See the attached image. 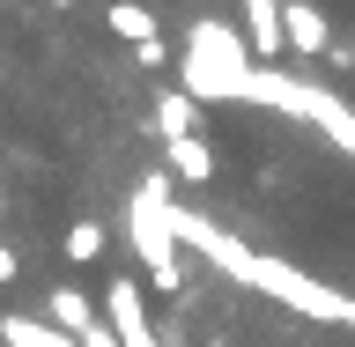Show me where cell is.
<instances>
[{"label":"cell","instance_id":"obj_1","mask_svg":"<svg viewBox=\"0 0 355 347\" xmlns=\"http://www.w3.org/2000/svg\"><path fill=\"white\" fill-rule=\"evenodd\" d=\"M252 74H259V52L237 22L200 15L185 30V52H178V89L200 96V104H252Z\"/></svg>","mask_w":355,"mask_h":347},{"label":"cell","instance_id":"obj_2","mask_svg":"<svg viewBox=\"0 0 355 347\" xmlns=\"http://www.w3.org/2000/svg\"><path fill=\"white\" fill-rule=\"evenodd\" d=\"M163 193H171V170H148L141 185H133L126 244H133V259L155 274V296H185V244H178L171 215H163Z\"/></svg>","mask_w":355,"mask_h":347},{"label":"cell","instance_id":"obj_13","mask_svg":"<svg viewBox=\"0 0 355 347\" xmlns=\"http://www.w3.org/2000/svg\"><path fill=\"white\" fill-rule=\"evenodd\" d=\"M15 274H22V266H15V251L0 244V288H15Z\"/></svg>","mask_w":355,"mask_h":347},{"label":"cell","instance_id":"obj_3","mask_svg":"<svg viewBox=\"0 0 355 347\" xmlns=\"http://www.w3.org/2000/svg\"><path fill=\"white\" fill-rule=\"evenodd\" d=\"M252 104H259V111H282V118H304V126L326 133L333 148L355 155V111L340 104L333 89L304 82V74H288V66H259V74H252Z\"/></svg>","mask_w":355,"mask_h":347},{"label":"cell","instance_id":"obj_9","mask_svg":"<svg viewBox=\"0 0 355 347\" xmlns=\"http://www.w3.org/2000/svg\"><path fill=\"white\" fill-rule=\"evenodd\" d=\"M44 318H52V326H67L74 340H82V332L96 326V303H89L82 288H44Z\"/></svg>","mask_w":355,"mask_h":347},{"label":"cell","instance_id":"obj_6","mask_svg":"<svg viewBox=\"0 0 355 347\" xmlns=\"http://www.w3.org/2000/svg\"><path fill=\"white\" fill-rule=\"evenodd\" d=\"M163 148V170H178L185 185H215V148L200 133H178V141H155Z\"/></svg>","mask_w":355,"mask_h":347},{"label":"cell","instance_id":"obj_11","mask_svg":"<svg viewBox=\"0 0 355 347\" xmlns=\"http://www.w3.org/2000/svg\"><path fill=\"white\" fill-rule=\"evenodd\" d=\"M104 244H111V229H104V222H74V229L60 237V251H67L74 266H96V259H104Z\"/></svg>","mask_w":355,"mask_h":347},{"label":"cell","instance_id":"obj_12","mask_svg":"<svg viewBox=\"0 0 355 347\" xmlns=\"http://www.w3.org/2000/svg\"><path fill=\"white\" fill-rule=\"evenodd\" d=\"M82 347H126V340H119V332H111V318H96V326L82 332Z\"/></svg>","mask_w":355,"mask_h":347},{"label":"cell","instance_id":"obj_5","mask_svg":"<svg viewBox=\"0 0 355 347\" xmlns=\"http://www.w3.org/2000/svg\"><path fill=\"white\" fill-rule=\"evenodd\" d=\"M282 22H288V60H333L326 15H318L311 0H288V8H282Z\"/></svg>","mask_w":355,"mask_h":347},{"label":"cell","instance_id":"obj_7","mask_svg":"<svg viewBox=\"0 0 355 347\" xmlns=\"http://www.w3.org/2000/svg\"><path fill=\"white\" fill-rule=\"evenodd\" d=\"M0 340H8V347H82L67 326H52V318H30V310H8V318H0Z\"/></svg>","mask_w":355,"mask_h":347},{"label":"cell","instance_id":"obj_8","mask_svg":"<svg viewBox=\"0 0 355 347\" xmlns=\"http://www.w3.org/2000/svg\"><path fill=\"white\" fill-rule=\"evenodd\" d=\"M178 133H200V96L163 89V96H155V141H178Z\"/></svg>","mask_w":355,"mask_h":347},{"label":"cell","instance_id":"obj_10","mask_svg":"<svg viewBox=\"0 0 355 347\" xmlns=\"http://www.w3.org/2000/svg\"><path fill=\"white\" fill-rule=\"evenodd\" d=\"M111 37H126L133 44V52H141V44H155V37H163V30H155V15H148V8H141V0H111Z\"/></svg>","mask_w":355,"mask_h":347},{"label":"cell","instance_id":"obj_4","mask_svg":"<svg viewBox=\"0 0 355 347\" xmlns=\"http://www.w3.org/2000/svg\"><path fill=\"white\" fill-rule=\"evenodd\" d=\"M104 318L126 347H163L148 326V303H141V281H104Z\"/></svg>","mask_w":355,"mask_h":347},{"label":"cell","instance_id":"obj_14","mask_svg":"<svg viewBox=\"0 0 355 347\" xmlns=\"http://www.w3.org/2000/svg\"><path fill=\"white\" fill-rule=\"evenodd\" d=\"M60 8H74V0H60Z\"/></svg>","mask_w":355,"mask_h":347}]
</instances>
